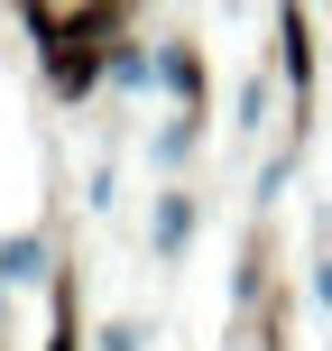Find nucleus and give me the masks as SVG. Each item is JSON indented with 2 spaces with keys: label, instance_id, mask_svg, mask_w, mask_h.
I'll use <instances>...</instances> for the list:
<instances>
[{
  "label": "nucleus",
  "instance_id": "obj_1",
  "mask_svg": "<svg viewBox=\"0 0 332 351\" xmlns=\"http://www.w3.org/2000/svg\"><path fill=\"white\" fill-rule=\"evenodd\" d=\"M47 351H74V287H55V333H47Z\"/></svg>",
  "mask_w": 332,
  "mask_h": 351
}]
</instances>
